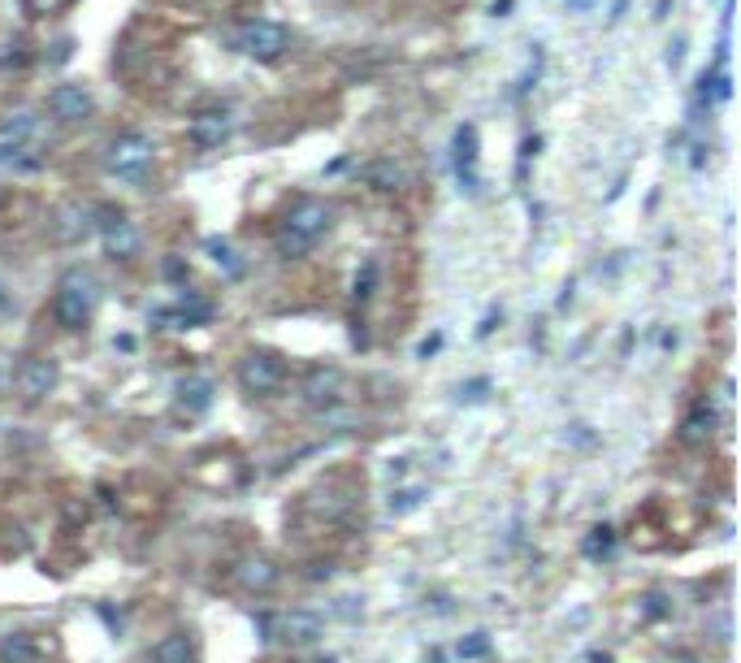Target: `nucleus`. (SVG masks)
<instances>
[{
	"mask_svg": "<svg viewBox=\"0 0 741 663\" xmlns=\"http://www.w3.org/2000/svg\"><path fill=\"white\" fill-rule=\"evenodd\" d=\"M96 299H100V286L87 269H65L57 282V295H52V317L65 330H83L91 312H96Z\"/></svg>",
	"mask_w": 741,
	"mask_h": 663,
	"instance_id": "1",
	"label": "nucleus"
},
{
	"mask_svg": "<svg viewBox=\"0 0 741 663\" xmlns=\"http://www.w3.org/2000/svg\"><path fill=\"white\" fill-rule=\"evenodd\" d=\"M330 230V208H325L321 200H312V195H304L299 204H291V213H286L282 230H278V252L282 256H304L317 247V239Z\"/></svg>",
	"mask_w": 741,
	"mask_h": 663,
	"instance_id": "2",
	"label": "nucleus"
},
{
	"mask_svg": "<svg viewBox=\"0 0 741 663\" xmlns=\"http://www.w3.org/2000/svg\"><path fill=\"white\" fill-rule=\"evenodd\" d=\"M286 382V364L273 351H247L239 360V386L247 395H278Z\"/></svg>",
	"mask_w": 741,
	"mask_h": 663,
	"instance_id": "3",
	"label": "nucleus"
},
{
	"mask_svg": "<svg viewBox=\"0 0 741 663\" xmlns=\"http://www.w3.org/2000/svg\"><path fill=\"white\" fill-rule=\"evenodd\" d=\"M239 52H247V57H256V61H278L286 44H291V35H286V26L282 22H269V18H252V22H243L239 26Z\"/></svg>",
	"mask_w": 741,
	"mask_h": 663,
	"instance_id": "4",
	"label": "nucleus"
},
{
	"mask_svg": "<svg viewBox=\"0 0 741 663\" xmlns=\"http://www.w3.org/2000/svg\"><path fill=\"white\" fill-rule=\"evenodd\" d=\"M152 156H156V148H152V139L148 135H117L113 143H109V169L117 178H139L143 169L152 165Z\"/></svg>",
	"mask_w": 741,
	"mask_h": 663,
	"instance_id": "5",
	"label": "nucleus"
},
{
	"mask_svg": "<svg viewBox=\"0 0 741 663\" xmlns=\"http://www.w3.org/2000/svg\"><path fill=\"white\" fill-rule=\"evenodd\" d=\"M91 109H96V100L83 83H57L48 91V113L57 122H83V117H91Z\"/></svg>",
	"mask_w": 741,
	"mask_h": 663,
	"instance_id": "6",
	"label": "nucleus"
},
{
	"mask_svg": "<svg viewBox=\"0 0 741 663\" xmlns=\"http://www.w3.org/2000/svg\"><path fill=\"white\" fill-rule=\"evenodd\" d=\"M100 234H104V247H109V256H122V260H130L139 252V230H135V221H130L126 213H104V221H100Z\"/></svg>",
	"mask_w": 741,
	"mask_h": 663,
	"instance_id": "7",
	"label": "nucleus"
},
{
	"mask_svg": "<svg viewBox=\"0 0 741 663\" xmlns=\"http://www.w3.org/2000/svg\"><path fill=\"white\" fill-rule=\"evenodd\" d=\"M187 135H191L195 148H204V152L221 148V143L230 139V113H226V109L195 113V117H191V126H187Z\"/></svg>",
	"mask_w": 741,
	"mask_h": 663,
	"instance_id": "8",
	"label": "nucleus"
},
{
	"mask_svg": "<svg viewBox=\"0 0 741 663\" xmlns=\"http://www.w3.org/2000/svg\"><path fill=\"white\" fill-rule=\"evenodd\" d=\"M273 637L291 646H312L321 637V616L317 611H282L278 624H273Z\"/></svg>",
	"mask_w": 741,
	"mask_h": 663,
	"instance_id": "9",
	"label": "nucleus"
},
{
	"mask_svg": "<svg viewBox=\"0 0 741 663\" xmlns=\"http://www.w3.org/2000/svg\"><path fill=\"white\" fill-rule=\"evenodd\" d=\"M57 360H44V356H35V360H26L22 369H18V390H22V399H44L52 386H57Z\"/></svg>",
	"mask_w": 741,
	"mask_h": 663,
	"instance_id": "10",
	"label": "nucleus"
},
{
	"mask_svg": "<svg viewBox=\"0 0 741 663\" xmlns=\"http://www.w3.org/2000/svg\"><path fill=\"white\" fill-rule=\"evenodd\" d=\"M455 174H460L464 191H477L481 187V174H477V126H460V130H455Z\"/></svg>",
	"mask_w": 741,
	"mask_h": 663,
	"instance_id": "11",
	"label": "nucleus"
},
{
	"mask_svg": "<svg viewBox=\"0 0 741 663\" xmlns=\"http://www.w3.org/2000/svg\"><path fill=\"white\" fill-rule=\"evenodd\" d=\"M234 577H239L243 590H252V594H265L278 585V568H273V559L265 555H252V559H243L239 568H234Z\"/></svg>",
	"mask_w": 741,
	"mask_h": 663,
	"instance_id": "12",
	"label": "nucleus"
},
{
	"mask_svg": "<svg viewBox=\"0 0 741 663\" xmlns=\"http://www.w3.org/2000/svg\"><path fill=\"white\" fill-rule=\"evenodd\" d=\"M31 135H35V117L31 113H13L9 122L0 126V161H13Z\"/></svg>",
	"mask_w": 741,
	"mask_h": 663,
	"instance_id": "13",
	"label": "nucleus"
},
{
	"mask_svg": "<svg viewBox=\"0 0 741 663\" xmlns=\"http://www.w3.org/2000/svg\"><path fill=\"white\" fill-rule=\"evenodd\" d=\"M715 425H720V412H715V403H698V408L685 416V425H681V438L689 442V447H698V442L715 438Z\"/></svg>",
	"mask_w": 741,
	"mask_h": 663,
	"instance_id": "14",
	"label": "nucleus"
},
{
	"mask_svg": "<svg viewBox=\"0 0 741 663\" xmlns=\"http://www.w3.org/2000/svg\"><path fill=\"white\" fill-rule=\"evenodd\" d=\"M152 663H195V642L187 633H169L152 646Z\"/></svg>",
	"mask_w": 741,
	"mask_h": 663,
	"instance_id": "15",
	"label": "nucleus"
},
{
	"mask_svg": "<svg viewBox=\"0 0 741 663\" xmlns=\"http://www.w3.org/2000/svg\"><path fill=\"white\" fill-rule=\"evenodd\" d=\"M338 386H343V373H338V369H312L304 395L312 403H334L338 399Z\"/></svg>",
	"mask_w": 741,
	"mask_h": 663,
	"instance_id": "16",
	"label": "nucleus"
},
{
	"mask_svg": "<svg viewBox=\"0 0 741 663\" xmlns=\"http://www.w3.org/2000/svg\"><path fill=\"white\" fill-rule=\"evenodd\" d=\"M178 399H182V408L187 412H204L208 403H213V377H187V382L178 386Z\"/></svg>",
	"mask_w": 741,
	"mask_h": 663,
	"instance_id": "17",
	"label": "nucleus"
},
{
	"mask_svg": "<svg viewBox=\"0 0 741 663\" xmlns=\"http://www.w3.org/2000/svg\"><path fill=\"white\" fill-rule=\"evenodd\" d=\"M0 663H39V646L31 633H9L0 642Z\"/></svg>",
	"mask_w": 741,
	"mask_h": 663,
	"instance_id": "18",
	"label": "nucleus"
},
{
	"mask_svg": "<svg viewBox=\"0 0 741 663\" xmlns=\"http://www.w3.org/2000/svg\"><path fill=\"white\" fill-rule=\"evenodd\" d=\"M581 551H585V559H607L611 551H616V529H611V525H594L590 533H585Z\"/></svg>",
	"mask_w": 741,
	"mask_h": 663,
	"instance_id": "19",
	"label": "nucleus"
},
{
	"mask_svg": "<svg viewBox=\"0 0 741 663\" xmlns=\"http://www.w3.org/2000/svg\"><path fill=\"white\" fill-rule=\"evenodd\" d=\"M364 178H369L377 191H395L399 182H403V169H399L395 161H377V165L364 169Z\"/></svg>",
	"mask_w": 741,
	"mask_h": 663,
	"instance_id": "20",
	"label": "nucleus"
},
{
	"mask_svg": "<svg viewBox=\"0 0 741 663\" xmlns=\"http://www.w3.org/2000/svg\"><path fill=\"white\" fill-rule=\"evenodd\" d=\"M425 486H408V490H395V494H390V512H395V516H403V512H412V507H421L425 503Z\"/></svg>",
	"mask_w": 741,
	"mask_h": 663,
	"instance_id": "21",
	"label": "nucleus"
},
{
	"mask_svg": "<svg viewBox=\"0 0 741 663\" xmlns=\"http://www.w3.org/2000/svg\"><path fill=\"white\" fill-rule=\"evenodd\" d=\"M455 655H460V659H481V655H490V633H468V637H460Z\"/></svg>",
	"mask_w": 741,
	"mask_h": 663,
	"instance_id": "22",
	"label": "nucleus"
},
{
	"mask_svg": "<svg viewBox=\"0 0 741 663\" xmlns=\"http://www.w3.org/2000/svg\"><path fill=\"white\" fill-rule=\"evenodd\" d=\"M208 252H213V260L230 273V278H239V273H243V260L234 256V247H230V243H217V239H213V243H208Z\"/></svg>",
	"mask_w": 741,
	"mask_h": 663,
	"instance_id": "23",
	"label": "nucleus"
},
{
	"mask_svg": "<svg viewBox=\"0 0 741 663\" xmlns=\"http://www.w3.org/2000/svg\"><path fill=\"white\" fill-rule=\"evenodd\" d=\"M642 616H646V620H663V616H672V603H668V594L650 590V594L642 598Z\"/></svg>",
	"mask_w": 741,
	"mask_h": 663,
	"instance_id": "24",
	"label": "nucleus"
},
{
	"mask_svg": "<svg viewBox=\"0 0 741 663\" xmlns=\"http://www.w3.org/2000/svg\"><path fill=\"white\" fill-rule=\"evenodd\" d=\"M373 286H377V260H364L360 273H356V299L360 304L373 295Z\"/></svg>",
	"mask_w": 741,
	"mask_h": 663,
	"instance_id": "25",
	"label": "nucleus"
},
{
	"mask_svg": "<svg viewBox=\"0 0 741 663\" xmlns=\"http://www.w3.org/2000/svg\"><path fill=\"white\" fill-rule=\"evenodd\" d=\"M61 5H65V0H26V13H52Z\"/></svg>",
	"mask_w": 741,
	"mask_h": 663,
	"instance_id": "26",
	"label": "nucleus"
},
{
	"mask_svg": "<svg viewBox=\"0 0 741 663\" xmlns=\"http://www.w3.org/2000/svg\"><path fill=\"white\" fill-rule=\"evenodd\" d=\"M5 312H9V291L0 286V317H5Z\"/></svg>",
	"mask_w": 741,
	"mask_h": 663,
	"instance_id": "27",
	"label": "nucleus"
},
{
	"mask_svg": "<svg viewBox=\"0 0 741 663\" xmlns=\"http://www.w3.org/2000/svg\"><path fill=\"white\" fill-rule=\"evenodd\" d=\"M317 663H338V659H317Z\"/></svg>",
	"mask_w": 741,
	"mask_h": 663,
	"instance_id": "28",
	"label": "nucleus"
}]
</instances>
